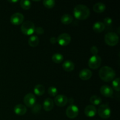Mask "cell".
Returning a JSON list of instances; mask_svg holds the SVG:
<instances>
[{
  "label": "cell",
  "mask_w": 120,
  "mask_h": 120,
  "mask_svg": "<svg viewBox=\"0 0 120 120\" xmlns=\"http://www.w3.org/2000/svg\"><path fill=\"white\" fill-rule=\"evenodd\" d=\"M73 14L75 17L79 20H85L89 17L90 9L84 5H77L74 8Z\"/></svg>",
  "instance_id": "cell-1"
},
{
  "label": "cell",
  "mask_w": 120,
  "mask_h": 120,
  "mask_svg": "<svg viewBox=\"0 0 120 120\" xmlns=\"http://www.w3.org/2000/svg\"><path fill=\"white\" fill-rule=\"evenodd\" d=\"M99 76L101 79L105 82H110L113 80L116 77V72L109 66L102 67L99 71Z\"/></svg>",
  "instance_id": "cell-2"
},
{
  "label": "cell",
  "mask_w": 120,
  "mask_h": 120,
  "mask_svg": "<svg viewBox=\"0 0 120 120\" xmlns=\"http://www.w3.org/2000/svg\"><path fill=\"white\" fill-rule=\"evenodd\" d=\"M21 29L22 32L26 35H31L35 32V25L30 21L23 22L21 25Z\"/></svg>",
  "instance_id": "cell-3"
},
{
  "label": "cell",
  "mask_w": 120,
  "mask_h": 120,
  "mask_svg": "<svg viewBox=\"0 0 120 120\" xmlns=\"http://www.w3.org/2000/svg\"><path fill=\"white\" fill-rule=\"evenodd\" d=\"M104 41L108 45L114 46L118 43L119 37L116 33L109 32L104 36Z\"/></svg>",
  "instance_id": "cell-4"
},
{
  "label": "cell",
  "mask_w": 120,
  "mask_h": 120,
  "mask_svg": "<svg viewBox=\"0 0 120 120\" xmlns=\"http://www.w3.org/2000/svg\"><path fill=\"white\" fill-rule=\"evenodd\" d=\"M98 114L101 118L107 119L111 116V110L107 104H101L98 109Z\"/></svg>",
  "instance_id": "cell-5"
},
{
  "label": "cell",
  "mask_w": 120,
  "mask_h": 120,
  "mask_svg": "<svg viewBox=\"0 0 120 120\" xmlns=\"http://www.w3.org/2000/svg\"><path fill=\"white\" fill-rule=\"evenodd\" d=\"M101 58L98 55H93L89 60L88 65L91 69H96L100 66L101 64Z\"/></svg>",
  "instance_id": "cell-6"
},
{
  "label": "cell",
  "mask_w": 120,
  "mask_h": 120,
  "mask_svg": "<svg viewBox=\"0 0 120 120\" xmlns=\"http://www.w3.org/2000/svg\"><path fill=\"white\" fill-rule=\"evenodd\" d=\"M79 112V110L77 105L71 104L66 109V114L68 118H75L77 117Z\"/></svg>",
  "instance_id": "cell-7"
},
{
  "label": "cell",
  "mask_w": 120,
  "mask_h": 120,
  "mask_svg": "<svg viewBox=\"0 0 120 120\" xmlns=\"http://www.w3.org/2000/svg\"><path fill=\"white\" fill-rule=\"evenodd\" d=\"M57 41L60 45L62 46H65L70 43L71 41V36L67 33H63L58 36Z\"/></svg>",
  "instance_id": "cell-8"
},
{
  "label": "cell",
  "mask_w": 120,
  "mask_h": 120,
  "mask_svg": "<svg viewBox=\"0 0 120 120\" xmlns=\"http://www.w3.org/2000/svg\"><path fill=\"white\" fill-rule=\"evenodd\" d=\"M10 21L11 23L15 25H19L23 23L24 21V16L23 14L19 12L14 13L11 16Z\"/></svg>",
  "instance_id": "cell-9"
},
{
  "label": "cell",
  "mask_w": 120,
  "mask_h": 120,
  "mask_svg": "<svg viewBox=\"0 0 120 120\" xmlns=\"http://www.w3.org/2000/svg\"><path fill=\"white\" fill-rule=\"evenodd\" d=\"M36 99L35 95L30 93L26 94L23 98V102L28 107H32L36 104Z\"/></svg>",
  "instance_id": "cell-10"
},
{
  "label": "cell",
  "mask_w": 120,
  "mask_h": 120,
  "mask_svg": "<svg viewBox=\"0 0 120 120\" xmlns=\"http://www.w3.org/2000/svg\"><path fill=\"white\" fill-rule=\"evenodd\" d=\"M68 98L66 96L63 94H59L55 98V103L57 106L63 107L68 103Z\"/></svg>",
  "instance_id": "cell-11"
},
{
  "label": "cell",
  "mask_w": 120,
  "mask_h": 120,
  "mask_svg": "<svg viewBox=\"0 0 120 120\" xmlns=\"http://www.w3.org/2000/svg\"><path fill=\"white\" fill-rule=\"evenodd\" d=\"M84 114L88 117H93L97 114V109L94 105H88L84 109Z\"/></svg>",
  "instance_id": "cell-12"
},
{
  "label": "cell",
  "mask_w": 120,
  "mask_h": 120,
  "mask_svg": "<svg viewBox=\"0 0 120 120\" xmlns=\"http://www.w3.org/2000/svg\"><path fill=\"white\" fill-rule=\"evenodd\" d=\"M100 93L103 96L107 97H111L114 93L112 88L107 85H104L101 87Z\"/></svg>",
  "instance_id": "cell-13"
},
{
  "label": "cell",
  "mask_w": 120,
  "mask_h": 120,
  "mask_svg": "<svg viewBox=\"0 0 120 120\" xmlns=\"http://www.w3.org/2000/svg\"><path fill=\"white\" fill-rule=\"evenodd\" d=\"M92 76V72L87 69H82L79 73V77L83 80H88Z\"/></svg>",
  "instance_id": "cell-14"
},
{
  "label": "cell",
  "mask_w": 120,
  "mask_h": 120,
  "mask_svg": "<svg viewBox=\"0 0 120 120\" xmlns=\"http://www.w3.org/2000/svg\"><path fill=\"white\" fill-rule=\"evenodd\" d=\"M14 112L16 114V115L18 116H23V115L25 114L27 112V109L26 106L24 105L21 104H17L15 106L14 109Z\"/></svg>",
  "instance_id": "cell-15"
},
{
  "label": "cell",
  "mask_w": 120,
  "mask_h": 120,
  "mask_svg": "<svg viewBox=\"0 0 120 120\" xmlns=\"http://www.w3.org/2000/svg\"><path fill=\"white\" fill-rule=\"evenodd\" d=\"M75 63L72 61L69 60L64 61V63H63V65H62L63 70L66 71H68V72L72 71L75 69Z\"/></svg>",
  "instance_id": "cell-16"
},
{
  "label": "cell",
  "mask_w": 120,
  "mask_h": 120,
  "mask_svg": "<svg viewBox=\"0 0 120 120\" xmlns=\"http://www.w3.org/2000/svg\"><path fill=\"white\" fill-rule=\"evenodd\" d=\"M43 109L46 111H50L53 109L54 101L50 98H47L43 102Z\"/></svg>",
  "instance_id": "cell-17"
},
{
  "label": "cell",
  "mask_w": 120,
  "mask_h": 120,
  "mask_svg": "<svg viewBox=\"0 0 120 120\" xmlns=\"http://www.w3.org/2000/svg\"><path fill=\"white\" fill-rule=\"evenodd\" d=\"M105 26L101 22H96L93 25V29L96 33H100L105 29Z\"/></svg>",
  "instance_id": "cell-18"
},
{
  "label": "cell",
  "mask_w": 120,
  "mask_h": 120,
  "mask_svg": "<svg viewBox=\"0 0 120 120\" xmlns=\"http://www.w3.org/2000/svg\"><path fill=\"white\" fill-rule=\"evenodd\" d=\"M105 4L103 2H97L93 5V11L96 13H102L105 10Z\"/></svg>",
  "instance_id": "cell-19"
},
{
  "label": "cell",
  "mask_w": 120,
  "mask_h": 120,
  "mask_svg": "<svg viewBox=\"0 0 120 120\" xmlns=\"http://www.w3.org/2000/svg\"><path fill=\"white\" fill-rule=\"evenodd\" d=\"M73 17L71 15L68 14H65L62 15L61 17V22L64 25H69L73 22Z\"/></svg>",
  "instance_id": "cell-20"
},
{
  "label": "cell",
  "mask_w": 120,
  "mask_h": 120,
  "mask_svg": "<svg viewBox=\"0 0 120 120\" xmlns=\"http://www.w3.org/2000/svg\"><path fill=\"white\" fill-rule=\"evenodd\" d=\"M39 43V39L37 36H35V35L30 36L28 39V43L29 46L33 48L37 46Z\"/></svg>",
  "instance_id": "cell-21"
},
{
  "label": "cell",
  "mask_w": 120,
  "mask_h": 120,
  "mask_svg": "<svg viewBox=\"0 0 120 120\" xmlns=\"http://www.w3.org/2000/svg\"><path fill=\"white\" fill-rule=\"evenodd\" d=\"M45 87L42 84H37L34 88V93L38 96H42L45 93Z\"/></svg>",
  "instance_id": "cell-22"
},
{
  "label": "cell",
  "mask_w": 120,
  "mask_h": 120,
  "mask_svg": "<svg viewBox=\"0 0 120 120\" xmlns=\"http://www.w3.org/2000/svg\"><path fill=\"white\" fill-rule=\"evenodd\" d=\"M53 62L56 63H60L63 62L64 59V57L63 55L60 53H55L54 54L52 57Z\"/></svg>",
  "instance_id": "cell-23"
},
{
  "label": "cell",
  "mask_w": 120,
  "mask_h": 120,
  "mask_svg": "<svg viewBox=\"0 0 120 120\" xmlns=\"http://www.w3.org/2000/svg\"><path fill=\"white\" fill-rule=\"evenodd\" d=\"M90 101L93 105H98L100 104L102 102V100L99 96H93L90 97Z\"/></svg>",
  "instance_id": "cell-24"
},
{
  "label": "cell",
  "mask_w": 120,
  "mask_h": 120,
  "mask_svg": "<svg viewBox=\"0 0 120 120\" xmlns=\"http://www.w3.org/2000/svg\"><path fill=\"white\" fill-rule=\"evenodd\" d=\"M20 5L21 8H23L25 10H28L31 7L32 3L30 1L28 0H21L20 1Z\"/></svg>",
  "instance_id": "cell-25"
},
{
  "label": "cell",
  "mask_w": 120,
  "mask_h": 120,
  "mask_svg": "<svg viewBox=\"0 0 120 120\" xmlns=\"http://www.w3.org/2000/svg\"><path fill=\"white\" fill-rule=\"evenodd\" d=\"M43 5L47 8H52L55 5V1L53 0H44L43 1Z\"/></svg>",
  "instance_id": "cell-26"
},
{
  "label": "cell",
  "mask_w": 120,
  "mask_h": 120,
  "mask_svg": "<svg viewBox=\"0 0 120 120\" xmlns=\"http://www.w3.org/2000/svg\"><path fill=\"white\" fill-rule=\"evenodd\" d=\"M48 92L50 96L55 97V96H57V93H58V90H57V88L55 87L51 86L48 89Z\"/></svg>",
  "instance_id": "cell-27"
},
{
  "label": "cell",
  "mask_w": 120,
  "mask_h": 120,
  "mask_svg": "<svg viewBox=\"0 0 120 120\" xmlns=\"http://www.w3.org/2000/svg\"><path fill=\"white\" fill-rule=\"evenodd\" d=\"M112 87H113L114 89L117 91H120V78L117 77V78L114 79L112 82Z\"/></svg>",
  "instance_id": "cell-28"
},
{
  "label": "cell",
  "mask_w": 120,
  "mask_h": 120,
  "mask_svg": "<svg viewBox=\"0 0 120 120\" xmlns=\"http://www.w3.org/2000/svg\"><path fill=\"white\" fill-rule=\"evenodd\" d=\"M41 110V105L39 104H35L32 107V112L33 113L36 114L38 113Z\"/></svg>",
  "instance_id": "cell-29"
},
{
  "label": "cell",
  "mask_w": 120,
  "mask_h": 120,
  "mask_svg": "<svg viewBox=\"0 0 120 120\" xmlns=\"http://www.w3.org/2000/svg\"><path fill=\"white\" fill-rule=\"evenodd\" d=\"M112 23V20L111 18L107 17L104 19V25L106 26H110Z\"/></svg>",
  "instance_id": "cell-30"
},
{
  "label": "cell",
  "mask_w": 120,
  "mask_h": 120,
  "mask_svg": "<svg viewBox=\"0 0 120 120\" xmlns=\"http://www.w3.org/2000/svg\"><path fill=\"white\" fill-rule=\"evenodd\" d=\"M35 32L36 34H38V35H42L44 33V29H43V28L42 27H37V28H35Z\"/></svg>",
  "instance_id": "cell-31"
},
{
  "label": "cell",
  "mask_w": 120,
  "mask_h": 120,
  "mask_svg": "<svg viewBox=\"0 0 120 120\" xmlns=\"http://www.w3.org/2000/svg\"><path fill=\"white\" fill-rule=\"evenodd\" d=\"M90 52L93 55H97V53H98V49L96 46H93L90 49Z\"/></svg>",
  "instance_id": "cell-32"
},
{
  "label": "cell",
  "mask_w": 120,
  "mask_h": 120,
  "mask_svg": "<svg viewBox=\"0 0 120 120\" xmlns=\"http://www.w3.org/2000/svg\"><path fill=\"white\" fill-rule=\"evenodd\" d=\"M50 43H52V44H55L56 42H57V38L55 37H51L50 39Z\"/></svg>",
  "instance_id": "cell-33"
},
{
  "label": "cell",
  "mask_w": 120,
  "mask_h": 120,
  "mask_svg": "<svg viewBox=\"0 0 120 120\" xmlns=\"http://www.w3.org/2000/svg\"><path fill=\"white\" fill-rule=\"evenodd\" d=\"M68 102H69V103L71 104H71H72L73 103L74 100L73 99V98H69V100H68Z\"/></svg>",
  "instance_id": "cell-34"
},
{
  "label": "cell",
  "mask_w": 120,
  "mask_h": 120,
  "mask_svg": "<svg viewBox=\"0 0 120 120\" xmlns=\"http://www.w3.org/2000/svg\"><path fill=\"white\" fill-rule=\"evenodd\" d=\"M9 2H18V1H17V0H16V1H9Z\"/></svg>",
  "instance_id": "cell-35"
}]
</instances>
